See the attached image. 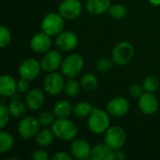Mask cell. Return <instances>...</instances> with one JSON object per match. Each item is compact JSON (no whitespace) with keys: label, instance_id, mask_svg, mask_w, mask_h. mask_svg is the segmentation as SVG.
I'll return each mask as SVG.
<instances>
[{"label":"cell","instance_id":"obj_1","mask_svg":"<svg viewBox=\"0 0 160 160\" xmlns=\"http://www.w3.org/2000/svg\"><path fill=\"white\" fill-rule=\"evenodd\" d=\"M52 130L55 138L63 142L73 141L78 134L77 126L68 118H57L52 125Z\"/></svg>","mask_w":160,"mask_h":160},{"label":"cell","instance_id":"obj_2","mask_svg":"<svg viewBox=\"0 0 160 160\" xmlns=\"http://www.w3.org/2000/svg\"><path fill=\"white\" fill-rule=\"evenodd\" d=\"M110 114L108 112L95 107L93 112L88 117L87 120V127L89 130L97 135L103 134L107 131L110 128Z\"/></svg>","mask_w":160,"mask_h":160},{"label":"cell","instance_id":"obj_3","mask_svg":"<svg viewBox=\"0 0 160 160\" xmlns=\"http://www.w3.org/2000/svg\"><path fill=\"white\" fill-rule=\"evenodd\" d=\"M84 67V59L78 53L68 55L62 62L61 73L68 78H75L78 76Z\"/></svg>","mask_w":160,"mask_h":160},{"label":"cell","instance_id":"obj_4","mask_svg":"<svg viewBox=\"0 0 160 160\" xmlns=\"http://www.w3.org/2000/svg\"><path fill=\"white\" fill-rule=\"evenodd\" d=\"M135 54L134 46L128 41H121L115 45L112 52V59L115 65H128Z\"/></svg>","mask_w":160,"mask_h":160},{"label":"cell","instance_id":"obj_5","mask_svg":"<svg viewBox=\"0 0 160 160\" xmlns=\"http://www.w3.org/2000/svg\"><path fill=\"white\" fill-rule=\"evenodd\" d=\"M64 18L60 13L51 12L45 15L41 22V29L51 37H56L64 29Z\"/></svg>","mask_w":160,"mask_h":160},{"label":"cell","instance_id":"obj_6","mask_svg":"<svg viewBox=\"0 0 160 160\" xmlns=\"http://www.w3.org/2000/svg\"><path fill=\"white\" fill-rule=\"evenodd\" d=\"M127 141V134L123 128L119 126L110 127L104 135V142L114 151L121 149Z\"/></svg>","mask_w":160,"mask_h":160},{"label":"cell","instance_id":"obj_7","mask_svg":"<svg viewBox=\"0 0 160 160\" xmlns=\"http://www.w3.org/2000/svg\"><path fill=\"white\" fill-rule=\"evenodd\" d=\"M40 127L38 118L34 116H25L22 117L18 124V133L22 139L29 140L36 137Z\"/></svg>","mask_w":160,"mask_h":160},{"label":"cell","instance_id":"obj_8","mask_svg":"<svg viewBox=\"0 0 160 160\" xmlns=\"http://www.w3.org/2000/svg\"><path fill=\"white\" fill-rule=\"evenodd\" d=\"M65 83L66 82L63 78V74L56 71L50 72L43 81V88L48 95L57 96L64 90Z\"/></svg>","mask_w":160,"mask_h":160},{"label":"cell","instance_id":"obj_9","mask_svg":"<svg viewBox=\"0 0 160 160\" xmlns=\"http://www.w3.org/2000/svg\"><path fill=\"white\" fill-rule=\"evenodd\" d=\"M58 12L66 20H75L82 12V5L79 0H63L58 7Z\"/></svg>","mask_w":160,"mask_h":160},{"label":"cell","instance_id":"obj_10","mask_svg":"<svg viewBox=\"0 0 160 160\" xmlns=\"http://www.w3.org/2000/svg\"><path fill=\"white\" fill-rule=\"evenodd\" d=\"M42 70L41 64L35 58H28L22 61L19 67V75L21 78L28 81L35 80Z\"/></svg>","mask_w":160,"mask_h":160},{"label":"cell","instance_id":"obj_11","mask_svg":"<svg viewBox=\"0 0 160 160\" xmlns=\"http://www.w3.org/2000/svg\"><path fill=\"white\" fill-rule=\"evenodd\" d=\"M63 62L62 54L57 50H50L42 56L40 64L43 71L50 73L56 71L59 68H61Z\"/></svg>","mask_w":160,"mask_h":160},{"label":"cell","instance_id":"obj_12","mask_svg":"<svg viewBox=\"0 0 160 160\" xmlns=\"http://www.w3.org/2000/svg\"><path fill=\"white\" fill-rule=\"evenodd\" d=\"M129 109L128 100L123 97L113 98L107 104V112L112 117H122L129 112Z\"/></svg>","mask_w":160,"mask_h":160},{"label":"cell","instance_id":"obj_13","mask_svg":"<svg viewBox=\"0 0 160 160\" xmlns=\"http://www.w3.org/2000/svg\"><path fill=\"white\" fill-rule=\"evenodd\" d=\"M78 37L72 31H62L55 38L56 47L64 52H70L78 45Z\"/></svg>","mask_w":160,"mask_h":160},{"label":"cell","instance_id":"obj_14","mask_svg":"<svg viewBox=\"0 0 160 160\" xmlns=\"http://www.w3.org/2000/svg\"><path fill=\"white\" fill-rule=\"evenodd\" d=\"M138 106L142 113L146 115H151L158 110L159 102L158 98L153 93L145 92L139 98Z\"/></svg>","mask_w":160,"mask_h":160},{"label":"cell","instance_id":"obj_15","mask_svg":"<svg viewBox=\"0 0 160 160\" xmlns=\"http://www.w3.org/2000/svg\"><path fill=\"white\" fill-rule=\"evenodd\" d=\"M51 47V36H49L43 31L34 35L30 40V48L33 52L37 53H45L48 51H50Z\"/></svg>","mask_w":160,"mask_h":160},{"label":"cell","instance_id":"obj_16","mask_svg":"<svg viewBox=\"0 0 160 160\" xmlns=\"http://www.w3.org/2000/svg\"><path fill=\"white\" fill-rule=\"evenodd\" d=\"M91 152L90 144L82 139H74L70 145V154L76 159H88L91 157Z\"/></svg>","mask_w":160,"mask_h":160},{"label":"cell","instance_id":"obj_17","mask_svg":"<svg viewBox=\"0 0 160 160\" xmlns=\"http://www.w3.org/2000/svg\"><path fill=\"white\" fill-rule=\"evenodd\" d=\"M45 103V95L42 90L38 88L30 89L25 97V104L31 111L40 110Z\"/></svg>","mask_w":160,"mask_h":160},{"label":"cell","instance_id":"obj_18","mask_svg":"<svg viewBox=\"0 0 160 160\" xmlns=\"http://www.w3.org/2000/svg\"><path fill=\"white\" fill-rule=\"evenodd\" d=\"M115 151L108 144L98 143L92 148L90 158L93 160H113Z\"/></svg>","mask_w":160,"mask_h":160},{"label":"cell","instance_id":"obj_19","mask_svg":"<svg viewBox=\"0 0 160 160\" xmlns=\"http://www.w3.org/2000/svg\"><path fill=\"white\" fill-rule=\"evenodd\" d=\"M17 93V82L10 75H2L0 78V95L4 98H11Z\"/></svg>","mask_w":160,"mask_h":160},{"label":"cell","instance_id":"obj_20","mask_svg":"<svg viewBox=\"0 0 160 160\" xmlns=\"http://www.w3.org/2000/svg\"><path fill=\"white\" fill-rule=\"evenodd\" d=\"M111 0H87L85 4L86 10L93 15H101L109 11Z\"/></svg>","mask_w":160,"mask_h":160},{"label":"cell","instance_id":"obj_21","mask_svg":"<svg viewBox=\"0 0 160 160\" xmlns=\"http://www.w3.org/2000/svg\"><path fill=\"white\" fill-rule=\"evenodd\" d=\"M26 107L27 106H25L22 103V101L21 100V98L17 95V93L11 97V100L8 105L10 115L12 117H15V118L22 117L25 114Z\"/></svg>","mask_w":160,"mask_h":160},{"label":"cell","instance_id":"obj_22","mask_svg":"<svg viewBox=\"0 0 160 160\" xmlns=\"http://www.w3.org/2000/svg\"><path fill=\"white\" fill-rule=\"evenodd\" d=\"M52 112L56 118H68L73 113V106L69 101L62 99L54 104Z\"/></svg>","mask_w":160,"mask_h":160},{"label":"cell","instance_id":"obj_23","mask_svg":"<svg viewBox=\"0 0 160 160\" xmlns=\"http://www.w3.org/2000/svg\"><path fill=\"white\" fill-rule=\"evenodd\" d=\"M54 137L55 136L52 129L43 128V129H39V131L38 132V134L35 137V140L38 146L48 147L52 143Z\"/></svg>","mask_w":160,"mask_h":160},{"label":"cell","instance_id":"obj_24","mask_svg":"<svg viewBox=\"0 0 160 160\" xmlns=\"http://www.w3.org/2000/svg\"><path fill=\"white\" fill-rule=\"evenodd\" d=\"M80 83L82 85V88L84 91L93 92L98 88V78L95 74H93L91 72H87V73L82 75Z\"/></svg>","mask_w":160,"mask_h":160},{"label":"cell","instance_id":"obj_25","mask_svg":"<svg viewBox=\"0 0 160 160\" xmlns=\"http://www.w3.org/2000/svg\"><path fill=\"white\" fill-rule=\"evenodd\" d=\"M95 107L89 102L81 101L73 107V114L77 118H88Z\"/></svg>","mask_w":160,"mask_h":160},{"label":"cell","instance_id":"obj_26","mask_svg":"<svg viewBox=\"0 0 160 160\" xmlns=\"http://www.w3.org/2000/svg\"><path fill=\"white\" fill-rule=\"evenodd\" d=\"M14 145V139L12 135L7 131H1L0 133V153L5 154L8 152Z\"/></svg>","mask_w":160,"mask_h":160},{"label":"cell","instance_id":"obj_27","mask_svg":"<svg viewBox=\"0 0 160 160\" xmlns=\"http://www.w3.org/2000/svg\"><path fill=\"white\" fill-rule=\"evenodd\" d=\"M81 87H82L81 83H79L74 78H69L65 83L64 92L68 97L74 98L79 95L81 91Z\"/></svg>","mask_w":160,"mask_h":160},{"label":"cell","instance_id":"obj_28","mask_svg":"<svg viewBox=\"0 0 160 160\" xmlns=\"http://www.w3.org/2000/svg\"><path fill=\"white\" fill-rule=\"evenodd\" d=\"M142 87H143V90L145 92H149V93H154L156 92L158 87H159V81L158 79L154 76V75H149L147 76L143 82H142Z\"/></svg>","mask_w":160,"mask_h":160},{"label":"cell","instance_id":"obj_29","mask_svg":"<svg viewBox=\"0 0 160 160\" xmlns=\"http://www.w3.org/2000/svg\"><path fill=\"white\" fill-rule=\"evenodd\" d=\"M127 8L125 6L121 5V4H115L111 6L110 9H109V13L111 15V17H112L115 20H122L123 18L126 17L127 15Z\"/></svg>","mask_w":160,"mask_h":160},{"label":"cell","instance_id":"obj_30","mask_svg":"<svg viewBox=\"0 0 160 160\" xmlns=\"http://www.w3.org/2000/svg\"><path fill=\"white\" fill-rule=\"evenodd\" d=\"M55 115L53 112H43L39 114L38 116V121H39V124L41 127L43 128H47L49 126H52L54 121H55Z\"/></svg>","mask_w":160,"mask_h":160},{"label":"cell","instance_id":"obj_31","mask_svg":"<svg viewBox=\"0 0 160 160\" xmlns=\"http://www.w3.org/2000/svg\"><path fill=\"white\" fill-rule=\"evenodd\" d=\"M11 41V33L9 29L5 26L1 25L0 27V46L2 48L7 47Z\"/></svg>","mask_w":160,"mask_h":160},{"label":"cell","instance_id":"obj_32","mask_svg":"<svg viewBox=\"0 0 160 160\" xmlns=\"http://www.w3.org/2000/svg\"><path fill=\"white\" fill-rule=\"evenodd\" d=\"M113 61L112 59H108V58H100L99 60L97 61L96 68L99 72H108L112 69L113 67Z\"/></svg>","mask_w":160,"mask_h":160},{"label":"cell","instance_id":"obj_33","mask_svg":"<svg viewBox=\"0 0 160 160\" xmlns=\"http://www.w3.org/2000/svg\"><path fill=\"white\" fill-rule=\"evenodd\" d=\"M10 116L11 115L8 106H6L5 104H1L0 105V128L2 129L8 124Z\"/></svg>","mask_w":160,"mask_h":160},{"label":"cell","instance_id":"obj_34","mask_svg":"<svg viewBox=\"0 0 160 160\" xmlns=\"http://www.w3.org/2000/svg\"><path fill=\"white\" fill-rule=\"evenodd\" d=\"M143 87L139 83H132L128 88V94L134 98H140L143 94Z\"/></svg>","mask_w":160,"mask_h":160},{"label":"cell","instance_id":"obj_35","mask_svg":"<svg viewBox=\"0 0 160 160\" xmlns=\"http://www.w3.org/2000/svg\"><path fill=\"white\" fill-rule=\"evenodd\" d=\"M29 91V81L23 78H21L19 82H17V92L19 94L27 93Z\"/></svg>","mask_w":160,"mask_h":160},{"label":"cell","instance_id":"obj_36","mask_svg":"<svg viewBox=\"0 0 160 160\" xmlns=\"http://www.w3.org/2000/svg\"><path fill=\"white\" fill-rule=\"evenodd\" d=\"M32 158L34 160H48L50 157L44 150H36L32 155Z\"/></svg>","mask_w":160,"mask_h":160},{"label":"cell","instance_id":"obj_37","mask_svg":"<svg viewBox=\"0 0 160 160\" xmlns=\"http://www.w3.org/2000/svg\"><path fill=\"white\" fill-rule=\"evenodd\" d=\"M52 158L54 160H72L73 157L67 152H57L52 157Z\"/></svg>","mask_w":160,"mask_h":160},{"label":"cell","instance_id":"obj_38","mask_svg":"<svg viewBox=\"0 0 160 160\" xmlns=\"http://www.w3.org/2000/svg\"><path fill=\"white\" fill-rule=\"evenodd\" d=\"M126 158V155L124 152L121 151V149L119 150H115V155H114V159H120L123 160Z\"/></svg>","mask_w":160,"mask_h":160},{"label":"cell","instance_id":"obj_39","mask_svg":"<svg viewBox=\"0 0 160 160\" xmlns=\"http://www.w3.org/2000/svg\"><path fill=\"white\" fill-rule=\"evenodd\" d=\"M149 2L153 6H160V0H149Z\"/></svg>","mask_w":160,"mask_h":160}]
</instances>
